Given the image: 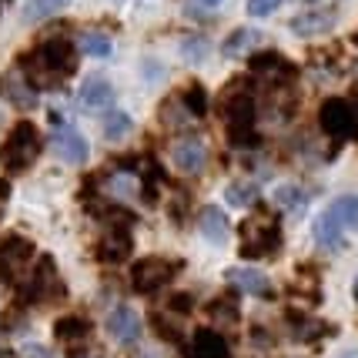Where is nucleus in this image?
Masks as SVG:
<instances>
[{
  "instance_id": "obj_24",
  "label": "nucleus",
  "mask_w": 358,
  "mask_h": 358,
  "mask_svg": "<svg viewBox=\"0 0 358 358\" xmlns=\"http://www.w3.org/2000/svg\"><path fill=\"white\" fill-rule=\"evenodd\" d=\"M64 7H71V0H31L24 7V20L27 24H37V20H47V17L61 14Z\"/></svg>"
},
{
  "instance_id": "obj_6",
  "label": "nucleus",
  "mask_w": 358,
  "mask_h": 358,
  "mask_svg": "<svg viewBox=\"0 0 358 358\" xmlns=\"http://www.w3.org/2000/svg\"><path fill=\"white\" fill-rule=\"evenodd\" d=\"M178 271H181V262H171V258H141L138 265L131 268V285H134V292L148 295V292H157L168 281H174Z\"/></svg>"
},
{
  "instance_id": "obj_21",
  "label": "nucleus",
  "mask_w": 358,
  "mask_h": 358,
  "mask_svg": "<svg viewBox=\"0 0 358 358\" xmlns=\"http://www.w3.org/2000/svg\"><path fill=\"white\" fill-rule=\"evenodd\" d=\"M315 241H318V248L338 251L345 245V228L325 211V215H318V221H315Z\"/></svg>"
},
{
  "instance_id": "obj_11",
  "label": "nucleus",
  "mask_w": 358,
  "mask_h": 358,
  "mask_svg": "<svg viewBox=\"0 0 358 358\" xmlns=\"http://www.w3.org/2000/svg\"><path fill=\"white\" fill-rule=\"evenodd\" d=\"M134 248V241H131V231H127L124 224H110L104 238H101V245H97V258L101 262H108V265H121L127 255Z\"/></svg>"
},
{
  "instance_id": "obj_39",
  "label": "nucleus",
  "mask_w": 358,
  "mask_h": 358,
  "mask_svg": "<svg viewBox=\"0 0 358 358\" xmlns=\"http://www.w3.org/2000/svg\"><path fill=\"white\" fill-rule=\"evenodd\" d=\"M0 121H3V117H0Z\"/></svg>"
},
{
  "instance_id": "obj_2",
  "label": "nucleus",
  "mask_w": 358,
  "mask_h": 358,
  "mask_svg": "<svg viewBox=\"0 0 358 358\" xmlns=\"http://www.w3.org/2000/svg\"><path fill=\"white\" fill-rule=\"evenodd\" d=\"M221 114L228 121V138H231L234 148H258L262 138L255 131V117H258V108H255V94L241 84L238 91H228L224 101H221Z\"/></svg>"
},
{
  "instance_id": "obj_27",
  "label": "nucleus",
  "mask_w": 358,
  "mask_h": 358,
  "mask_svg": "<svg viewBox=\"0 0 358 358\" xmlns=\"http://www.w3.org/2000/svg\"><path fill=\"white\" fill-rule=\"evenodd\" d=\"M131 127H134L131 114H124V110H114V114H108V117H104V138H108V141H121L124 134H131Z\"/></svg>"
},
{
  "instance_id": "obj_14",
  "label": "nucleus",
  "mask_w": 358,
  "mask_h": 358,
  "mask_svg": "<svg viewBox=\"0 0 358 358\" xmlns=\"http://www.w3.org/2000/svg\"><path fill=\"white\" fill-rule=\"evenodd\" d=\"M78 101H80V108H87V110L110 108V104H114V84L104 80L101 74H94V78H87L84 84H80Z\"/></svg>"
},
{
  "instance_id": "obj_37",
  "label": "nucleus",
  "mask_w": 358,
  "mask_h": 358,
  "mask_svg": "<svg viewBox=\"0 0 358 358\" xmlns=\"http://www.w3.org/2000/svg\"><path fill=\"white\" fill-rule=\"evenodd\" d=\"M345 358H358V355H345Z\"/></svg>"
},
{
  "instance_id": "obj_13",
  "label": "nucleus",
  "mask_w": 358,
  "mask_h": 358,
  "mask_svg": "<svg viewBox=\"0 0 358 358\" xmlns=\"http://www.w3.org/2000/svg\"><path fill=\"white\" fill-rule=\"evenodd\" d=\"M171 155H174L178 171L198 174L204 168V161H208V148H204V141H198V138H181L171 148Z\"/></svg>"
},
{
  "instance_id": "obj_15",
  "label": "nucleus",
  "mask_w": 358,
  "mask_h": 358,
  "mask_svg": "<svg viewBox=\"0 0 358 358\" xmlns=\"http://www.w3.org/2000/svg\"><path fill=\"white\" fill-rule=\"evenodd\" d=\"M228 342L224 335H218L215 328H198L191 335V345H187V355L191 358H228Z\"/></svg>"
},
{
  "instance_id": "obj_34",
  "label": "nucleus",
  "mask_w": 358,
  "mask_h": 358,
  "mask_svg": "<svg viewBox=\"0 0 358 358\" xmlns=\"http://www.w3.org/2000/svg\"><path fill=\"white\" fill-rule=\"evenodd\" d=\"M171 312H178V315L191 312V295H174L171 298Z\"/></svg>"
},
{
  "instance_id": "obj_31",
  "label": "nucleus",
  "mask_w": 358,
  "mask_h": 358,
  "mask_svg": "<svg viewBox=\"0 0 358 358\" xmlns=\"http://www.w3.org/2000/svg\"><path fill=\"white\" fill-rule=\"evenodd\" d=\"M151 325H155V331L164 338V342H181V328H178V322H171L168 315H157L151 318Z\"/></svg>"
},
{
  "instance_id": "obj_16",
  "label": "nucleus",
  "mask_w": 358,
  "mask_h": 358,
  "mask_svg": "<svg viewBox=\"0 0 358 358\" xmlns=\"http://www.w3.org/2000/svg\"><path fill=\"white\" fill-rule=\"evenodd\" d=\"M108 331L117 338V342L124 345H134L141 338V318L134 315V308H127V305H117L114 312L108 315Z\"/></svg>"
},
{
  "instance_id": "obj_35",
  "label": "nucleus",
  "mask_w": 358,
  "mask_h": 358,
  "mask_svg": "<svg viewBox=\"0 0 358 358\" xmlns=\"http://www.w3.org/2000/svg\"><path fill=\"white\" fill-rule=\"evenodd\" d=\"M198 3H204V7H218L221 0H198Z\"/></svg>"
},
{
  "instance_id": "obj_8",
  "label": "nucleus",
  "mask_w": 358,
  "mask_h": 358,
  "mask_svg": "<svg viewBox=\"0 0 358 358\" xmlns=\"http://www.w3.org/2000/svg\"><path fill=\"white\" fill-rule=\"evenodd\" d=\"M31 258H34V245L27 238H20V234L7 238V241L0 245V278L20 281L24 271H27V265H31Z\"/></svg>"
},
{
  "instance_id": "obj_9",
  "label": "nucleus",
  "mask_w": 358,
  "mask_h": 358,
  "mask_svg": "<svg viewBox=\"0 0 358 358\" xmlns=\"http://www.w3.org/2000/svg\"><path fill=\"white\" fill-rule=\"evenodd\" d=\"M50 148H54V155L61 157V161H67V164H84V161H87V138L80 134L78 127L64 124V121L57 124V131H54Z\"/></svg>"
},
{
  "instance_id": "obj_32",
  "label": "nucleus",
  "mask_w": 358,
  "mask_h": 358,
  "mask_svg": "<svg viewBox=\"0 0 358 358\" xmlns=\"http://www.w3.org/2000/svg\"><path fill=\"white\" fill-rule=\"evenodd\" d=\"M181 54H185V57H191V61H201L204 54H208V41H204V37H185Z\"/></svg>"
},
{
  "instance_id": "obj_5",
  "label": "nucleus",
  "mask_w": 358,
  "mask_h": 358,
  "mask_svg": "<svg viewBox=\"0 0 358 358\" xmlns=\"http://www.w3.org/2000/svg\"><path fill=\"white\" fill-rule=\"evenodd\" d=\"M318 121H322V131H325L328 138H335V141L358 138V114L342 97H328L325 104H322V110H318Z\"/></svg>"
},
{
  "instance_id": "obj_19",
  "label": "nucleus",
  "mask_w": 358,
  "mask_h": 358,
  "mask_svg": "<svg viewBox=\"0 0 358 358\" xmlns=\"http://www.w3.org/2000/svg\"><path fill=\"white\" fill-rule=\"evenodd\" d=\"M201 234L211 241V245H228V238H231V224L224 218V211L221 208H204L201 211Z\"/></svg>"
},
{
  "instance_id": "obj_17",
  "label": "nucleus",
  "mask_w": 358,
  "mask_h": 358,
  "mask_svg": "<svg viewBox=\"0 0 358 358\" xmlns=\"http://www.w3.org/2000/svg\"><path fill=\"white\" fill-rule=\"evenodd\" d=\"M228 281H231L238 292H248V295H255V298H271V281L265 278V271L231 268V271H228Z\"/></svg>"
},
{
  "instance_id": "obj_3",
  "label": "nucleus",
  "mask_w": 358,
  "mask_h": 358,
  "mask_svg": "<svg viewBox=\"0 0 358 358\" xmlns=\"http://www.w3.org/2000/svg\"><path fill=\"white\" fill-rule=\"evenodd\" d=\"M238 234H241V258H271L281 248V228L268 211H255L251 218H245Z\"/></svg>"
},
{
  "instance_id": "obj_18",
  "label": "nucleus",
  "mask_w": 358,
  "mask_h": 358,
  "mask_svg": "<svg viewBox=\"0 0 358 358\" xmlns=\"http://www.w3.org/2000/svg\"><path fill=\"white\" fill-rule=\"evenodd\" d=\"M331 27H335V10H308V14H298L292 20V31L301 37H318V34H328Z\"/></svg>"
},
{
  "instance_id": "obj_38",
  "label": "nucleus",
  "mask_w": 358,
  "mask_h": 358,
  "mask_svg": "<svg viewBox=\"0 0 358 358\" xmlns=\"http://www.w3.org/2000/svg\"><path fill=\"white\" fill-rule=\"evenodd\" d=\"M355 41H358V34H355Z\"/></svg>"
},
{
  "instance_id": "obj_1",
  "label": "nucleus",
  "mask_w": 358,
  "mask_h": 358,
  "mask_svg": "<svg viewBox=\"0 0 358 358\" xmlns=\"http://www.w3.org/2000/svg\"><path fill=\"white\" fill-rule=\"evenodd\" d=\"M74 64H78L74 41H67V37H47V41H41L37 50H31L20 61V71H24V78L31 80L34 87H61L64 80L74 74Z\"/></svg>"
},
{
  "instance_id": "obj_29",
  "label": "nucleus",
  "mask_w": 358,
  "mask_h": 358,
  "mask_svg": "<svg viewBox=\"0 0 358 358\" xmlns=\"http://www.w3.org/2000/svg\"><path fill=\"white\" fill-rule=\"evenodd\" d=\"M208 312H211V318H218V322H238V298L234 295L215 298V301L208 305Z\"/></svg>"
},
{
  "instance_id": "obj_28",
  "label": "nucleus",
  "mask_w": 358,
  "mask_h": 358,
  "mask_svg": "<svg viewBox=\"0 0 358 358\" xmlns=\"http://www.w3.org/2000/svg\"><path fill=\"white\" fill-rule=\"evenodd\" d=\"M275 201H278V208L298 215V211L305 208V194H301V187H295V185H281L278 191H275Z\"/></svg>"
},
{
  "instance_id": "obj_7",
  "label": "nucleus",
  "mask_w": 358,
  "mask_h": 358,
  "mask_svg": "<svg viewBox=\"0 0 358 358\" xmlns=\"http://www.w3.org/2000/svg\"><path fill=\"white\" fill-rule=\"evenodd\" d=\"M64 295V285L57 278V268L50 258H37L31 278L24 281V298L27 301H54Z\"/></svg>"
},
{
  "instance_id": "obj_4",
  "label": "nucleus",
  "mask_w": 358,
  "mask_h": 358,
  "mask_svg": "<svg viewBox=\"0 0 358 358\" xmlns=\"http://www.w3.org/2000/svg\"><path fill=\"white\" fill-rule=\"evenodd\" d=\"M41 155V134H37V127L31 121H17L10 127V134L3 138L0 144V164L7 168V171H24V168H31L34 161Z\"/></svg>"
},
{
  "instance_id": "obj_26",
  "label": "nucleus",
  "mask_w": 358,
  "mask_h": 358,
  "mask_svg": "<svg viewBox=\"0 0 358 358\" xmlns=\"http://www.w3.org/2000/svg\"><path fill=\"white\" fill-rule=\"evenodd\" d=\"M224 201L234 204V208H251V204L258 201V187L251 185V181H234L224 191Z\"/></svg>"
},
{
  "instance_id": "obj_40",
  "label": "nucleus",
  "mask_w": 358,
  "mask_h": 358,
  "mask_svg": "<svg viewBox=\"0 0 358 358\" xmlns=\"http://www.w3.org/2000/svg\"><path fill=\"white\" fill-rule=\"evenodd\" d=\"M355 114H358V110H355Z\"/></svg>"
},
{
  "instance_id": "obj_20",
  "label": "nucleus",
  "mask_w": 358,
  "mask_h": 358,
  "mask_svg": "<svg viewBox=\"0 0 358 358\" xmlns=\"http://www.w3.org/2000/svg\"><path fill=\"white\" fill-rule=\"evenodd\" d=\"M262 41H265V37H262L258 31H251V27H238V31L224 41V47H221V50H224V57L238 61V57H248L255 47H262Z\"/></svg>"
},
{
  "instance_id": "obj_22",
  "label": "nucleus",
  "mask_w": 358,
  "mask_h": 358,
  "mask_svg": "<svg viewBox=\"0 0 358 358\" xmlns=\"http://www.w3.org/2000/svg\"><path fill=\"white\" fill-rule=\"evenodd\" d=\"M54 335H57V342L87 338V335H91V322H87V318H78V315H64V318L54 322Z\"/></svg>"
},
{
  "instance_id": "obj_36",
  "label": "nucleus",
  "mask_w": 358,
  "mask_h": 358,
  "mask_svg": "<svg viewBox=\"0 0 358 358\" xmlns=\"http://www.w3.org/2000/svg\"><path fill=\"white\" fill-rule=\"evenodd\" d=\"M355 298H358V278H355Z\"/></svg>"
},
{
  "instance_id": "obj_33",
  "label": "nucleus",
  "mask_w": 358,
  "mask_h": 358,
  "mask_svg": "<svg viewBox=\"0 0 358 358\" xmlns=\"http://www.w3.org/2000/svg\"><path fill=\"white\" fill-rule=\"evenodd\" d=\"M281 7V0H248V14L251 17H268Z\"/></svg>"
},
{
  "instance_id": "obj_23",
  "label": "nucleus",
  "mask_w": 358,
  "mask_h": 358,
  "mask_svg": "<svg viewBox=\"0 0 358 358\" xmlns=\"http://www.w3.org/2000/svg\"><path fill=\"white\" fill-rule=\"evenodd\" d=\"M74 47H78L80 54H87V57H97V61L110 57V50H114L110 37H104V34H80Z\"/></svg>"
},
{
  "instance_id": "obj_30",
  "label": "nucleus",
  "mask_w": 358,
  "mask_h": 358,
  "mask_svg": "<svg viewBox=\"0 0 358 358\" xmlns=\"http://www.w3.org/2000/svg\"><path fill=\"white\" fill-rule=\"evenodd\" d=\"M181 104H185L194 117H204V114H208V94H204L201 84H191L185 91V97H181Z\"/></svg>"
},
{
  "instance_id": "obj_12",
  "label": "nucleus",
  "mask_w": 358,
  "mask_h": 358,
  "mask_svg": "<svg viewBox=\"0 0 358 358\" xmlns=\"http://www.w3.org/2000/svg\"><path fill=\"white\" fill-rule=\"evenodd\" d=\"M0 94H3L10 104H17V108H24V110H31L34 104H37V87L24 78V71H20V67L7 71V74L0 78Z\"/></svg>"
},
{
  "instance_id": "obj_10",
  "label": "nucleus",
  "mask_w": 358,
  "mask_h": 358,
  "mask_svg": "<svg viewBox=\"0 0 358 358\" xmlns=\"http://www.w3.org/2000/svg\"><path fill=\"white\" fill-rule=\"evenodd\" d=\"M251 74L262 78L265 84H288V80H295V64L285 61L275 50H265V54L251 57Z\"/></svg>"
},
{
  "instance_id": "obj_25",
  "label": "nucleus",
  "mask_w": 358,
  "mask_h": 358,
  "mask_svg": "<svg viewBox=\"0 0 358 358\" xmlns=\"http://www.w3.org/2000/svg\"><path fill=\"white\" fill-rule=\"evenodd\" d=\"M328 215L338 221L342 228H358V198H338V201L328 208Z\"/></svg>"
}]
</instances>
